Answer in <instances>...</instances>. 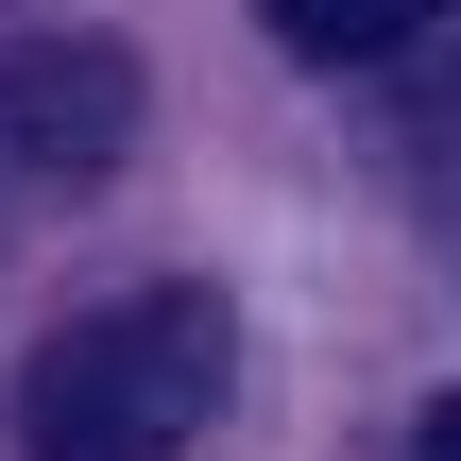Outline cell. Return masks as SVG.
Wrapping results in <instances>:
<instances>
[{
	"mask_svg": "<svg viewBox=\"0 0 461 461\" xmlns=\"http://www.w3.org/2000/svg\"><path fill=\"white\" fill-rule=\"evenodd\" d=\"M205 411H222V291H120V308L51 325L17 376L34 461H188Z\"/></svg>",
	"mask_w": 461,
	"mask_h": 461,
	"instance_id": "6da1fadb",
	"label": "cell"
},
{
	"mask_svg": "<svg viewBox=\"0 0 461 461\" xmlns=\"http://www.w3.org/2000/svg\"><path fill=\"white\" fill-rule=\"evenodd\" d=\"M0 137L51 154V171H103V154L137 137V68H120V51H68V34H17V51H0Z\"/></svg>",
	"mask_w": 461,
	"mask_h": 461,
	"instance_id": "7a4b0ae2",
	"label": "cell"
},
{
	"mask_svg": "<svg viewBox=\"0 0 461 461\" xmlns=\"http://www.w3.org/2000/svg\"><path fill=\"white\" fill-rule=\"evenodd\" d=\"M428 17H445V0H274V34H291L308 68H393Z\"/></svg>",
	"mask_w": 461,
	"mask_h": 461,
	"instance_id": "3957f363",
	"label": "cell"
},
{
	"mask_svg": "<svg viewBox=\"0 0 461 461\" xmlns=\"http://www.w3.org/2000/svg\"><path fill=\"white\" fill-rule=\"evenodd\" d=\"M428 461H461V393H445V411H428Z\"/></svg>",
	"mask_w": 461,
	"mask_h": 461,
	"instance_id": "277c9868",
	"label": "cell"
}]
</instances>
